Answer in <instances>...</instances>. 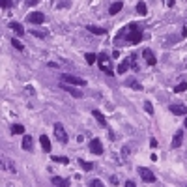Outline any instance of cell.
Masks as SVG:
<instances>
[{
	"mask_svg": "<svg viewBox=\"0 0 187 187\" xmlns=\"http://www.w3.org/2000/svg\"><path fill=\"white\" fill-rule=\"evenodd\" d=\"M122 38H125V41L129 43V45H137V43L142 41V32L139 30V26L135 23H131L116 36V39H122Z\"/></svg>",
	"mask_w": 187,
	"mask_h": 187,
	"instance_id": "1",
	"label": "cell"
},
{
	"mask_svg": "<svg viewBox=\"0 0 187 187\" xmlns=\"http://www.w3.org/2000/svg\"><path fill=\"white\" fill-rule=\"evenodd\" d=\"M97 65H99V69L101 71H105L109 77H114V69H112V60H111V56H109L107 52H99L97 54Z\"/></svg>",
	"mask_w": 187,
	"mask_h": 187,
	"instance_id": "2",
	"label": "cell"
},
{
	"mask_svg": "<svg viewBox=\"0 0 187 187\" xmlns=\"http://www.w3.org/2000/svg\"><path fill=\"white\" fill-rule=\"evenodd\" d=\"M62 82L69 86H86V81L77 75H62Z\"/></svg>",
	"mask_w": 187,
	"mask_h": 187,
	"instance_id": "3",
	"label": "cell"
},
{
	"mask_svg": "<svg viewBox=\"0 0 187 187\" xmlns=\"http://www.w3.org/2000/svg\"><path fill=\"white\" fill-rule=\"evenodd\" d=\"M26 21L30 25H43L45 23V15H43L41 12H32L26 15Z\"/></svg>",
	"mask_w": 187,
	"mask_h": 187,
	"instance_id": "4",
	"label": "cell"
},
{
	"mask_svg": "<svg viewBox=\"0 0 187 187\" xmlns=\"http://www.w3.org/2000/svg\"><path fill=\"white\" fill-rule=\"evenodd\" d=\"M54 137H56L62 144H65L68 142V133H65V129H64V125L60 124V122H56L54 124Z\"/></svg>",
	"mask_w": 187,
	"mask_h": 187,
	"instance_id": "5",
	"label": "cell"
},
{
	"mask_svg": "<svg viewBox=\"0 0 187 187\" xmlns=\"http://www.w3.org/2000/svg\"><path fill=\"white\" fill-rule=\"evenodd\" d=\"M88 148H90V152L94 153V155H101V153H103V144H101L99 139H92L90 144H88Z\"/></svg>",
	"mask_w": 187,
	"mask_h": 187,
	"instance_id": "6",
	"label": "cell"
},
{
	"mask_svg": "<svg viewBox=\"0 0 187 187\" xmlns=\"http://www.w3.org/2000/svg\"><path fill=\"white\" fill-rule=\"evenodd\" d=\"M139 174H140V178L142 180H144L146 183H153V182H155V174H153L150 169H144V167H140L139 169Z\"/></svg>",
	"mask_w": 187,
	"mask_h": 187,
	"instance_id": "7",
	"label": "cell"
},
{
	"mask_svg": "<svg viewBox=\"0 0 187 187\" xmlns=\"http://www.w3.org/2000/svg\"><path fill=\"white\" fill-rule=\"evenodd\" d=\"M142 58L146 60L148 65H155L157 64V58H155V54H153L152 49H144V51H142Z\"/></svg>",
	"mask_w": 187,
	"mask_h": 187,
	"instance_id": "8",
	"label": "cell"
},
{
	"mask_svg": "<svg viewBox=\"0 0 187 187\" xmlns=\"http://www.w3.org/2000/svg\"><path fill=\"white\" fill-rule=\"evenodd\" d=\"M170 112L176 114V116H185L187 114V107L180 105V103H174V105H170Z\"/></svg>",
	"mask_w": 187,
	"mask_h": 187,
	"instance_id": "9",
	"label": "cell"
},
{
	"mask_svg": "<svg viewBox=\"0 0 187 187\" xmlns=\"http://www.w3.org/2000/svg\"><path fill=\"white\" fill-rule=\"evenodd\" d=\"M60 88H62V90L64 92H68V94H71L73 97H77V99H79V97H82V92H79V90H77V88L75 86H69V84H60Z\"/></svg>",
	"mask_w": 187,
	"mask_h": 187,
	"instance_id": "10",
	"label": "cell"
},
{
	"mask_svg": "<svg viewBox=\"0 0 187 187\" xmlns=\"http://www.w3.org/2000/svg\"><path fill=\"white\" fill-rule=\"evenodd\" d=\"M23 150L25 152H32L34 150V139L30 135H23Z\"/></svg>",
	"mask_w": 187,
	"mask_h": 187,
	"instance_id": "11",
	"label": "cell"
},
{
	"mask_svg": "<svg viewBox=\"0 0 187 187\" xmlns=\"http://www.w3.org/2000/svg\"><path fill=\"white\" fill-rule=\"evenodd\" d=\"M86 30L90 32V34H94V36H105V34H107L105 28H101V26H94V25H88Z\"/></svg>",
	"mask_w": 187,
	"mask_h": 187,
	"instance_id": "12",
	"label": "cell"
},
{
	"mask_svg": "<svg viewBox=\"0 0 187 187\" xmlns=\"http://www.w3.org/2000/svg\"><path fill=\"white\" fill-rule=\"evenodd\" d=\"M39 144H41L43 152L51 153V140H49V137H47V135H39Z\"/></svg>",
	"mask_w": 187,
	"mask_h": 187,
	"instance_id": "13",
	"label": "cell"
},
{
	"mask_svg": "<svg viewBox=\"0 0 187 187\" xmlns=\"http://www.w3.org/2000/svg\"><path fill=\"white\" fill-rule=\"evenodd\" d=\"M122 8H124V2H122V0H118V2L111 4V8H109V15H116V13H120V12H122Z\"/></svg>",
	"mask_w": 187,
	"mask_h": 187,
	"instance_id": "14",
	"label": "cell"
},
{
	"mask_svg": "<svg viewBox=\"0 0 187 187\" xmlns=\"http://www.w3.org/2000/svg\"><path fill=\"white\" fill-rule=\"evenodd\" d=\"M9 30H13L17 36H23V34H25V26L21 25V23H15V21L9 23Z\"/></svg>",
	"mask_w": 187,
	"mask_h": 187,
	"instance_id": "15",
	"label": "cell"
},
{
	"mask_svg": "<svg viewBox=\"0 0 187 187\" xmlns=\"http://www.w3.org/2000/svg\"><path fill=\"white\" fill-rule=\"evenodd\" d=\"M52 185L54 187H69V182L68 180H64V178H60V176H52Z\"/></svg>",
	"mask_w": 187,
	"mask_h": 187,
	"instance_id": "16",
	"label": "cell"
},
{
	"mask_svg": "<svg viewBox=\"0 0 187 187\" xmlns=\"http://www.w3.org/2000/svg\"><path fill=\"white\" fill-rule=\"evenodd\" d=\"M183 142V131H176V135L172 139V148H180Z\"/></svg>",
	"mask_w": 187,
	"mask_h": 187,
	"instance_id": "17",
	"label": "cell"
},
{
	"mask_svg": "<svg viewBox=\"0 0 187 187\" xmlns=\"http://www.w3.org/2000/svg\"><path fill=\"white\" fill-rule=\"evenodd\" d=\"M125 86L133 88V90H137V92H140V90H142V84H140L137 79H127V81H125Z\"/></svg>",
	"mask_w": 187,
	"mask_h": 187,
	"instance_id": "18",
	"label": "cell"
},
{
	"mask_svg": "<svg viewBox=\"0 0 187 187\" xmlns=\"http://www.w3.org/2000/svg\"><path fill=\"white\" fill-rule=\"evenodd\" d=\"M92 114H94V118L97 120V124H99L101 127H105V125H107V120H105V116H103L99 111H92Z\"/></svg>",
	"mask_w": 187,
	"mask_h": 187,
	"instance_id": "19",
	"label": "cell"
},
{
	"mask_svg": "<svg viewBox=\"0 0 187 187\" xmlns=\"http://www.w3.org/2000/svg\"><path fill=\"white\" fill-rule=\"evenodd\" d=\"M9 131H12L13 135H25V125H21V124H13L12 127H9Z\"/></svg>",
	"mask_w": 187,
	"mask_h": 187,
	"instance_id": "20",
	"label": "cell"
},
{
	"mask_svg": "<svg viewBox=\"0 0 187 187\" xmlns=\"http://www.w3.org/2000/svg\"><path fill=\"white\" fill-rule=\"evenodd\" d=\"M127 69H129V60L125 58V60H124L122 64L118 65V69H116V73H118V75H124V73H125Z\"/></svg>",
	"mask_w": 187,
	"mask_h": 187,
	"instance_id": "21",
	"label": "cell"
},
{
	"mask_svg": "<svg viewBox=\"0 0 187 187\" xmlns=\"http://www.w3.org/2000/svg\"><path fill=\"white\" fill-rule=\"evenodd\" d=\"M137 13H139V15H146V13H148V6H146L144 2H139V4H137Z\"/></svg>",
	"mask_w": 187,
	"mask_h": 187,
	"instance_id": "22",
	"label": "cell"
},
{
	"mask_svg": "<svg viewBox=\"0 0 187 187\" xmlns=\"http://www.w3.org/2000/svg\"><path fill=\"white\" fill-rule=\"evenodd\" d=\"M79 165H81L82 170H92V169H94V165L88 163V161H84V159H79Z\"/></svg>",
	"mask_w": 187,
	"mask_h": 187,
	"instance_id": "23",
	"label": "cell"
},
{
	"mask_svg": "<svg viewBox=\"0 0 187 187\" xmlns=\"http://www.w3.org/2000/svg\"><path fill=\"white\" fill-rule=\"evenodd\" d=\"M127 60H129V65H131V68H133L135 71H139V64H137V56H135V54H131Z\"/></svg>",
	"mask_w": 187,
	"mask_h": 187,
	"instance_id": "24",
	"label": "cell"
},
{
	"mask_svg": "<svg viewBox=\"0 0 187 187\" xmlns=\"http://www.w3.org/2000/svg\"><path fill=\"white\" fill-rule=\"evenodd\" d=\"M84 58H86V62L90 64V65H94V64H95V60H97V54H94V52H88Z\"/></svg>",
	"mask_w": 187,
	"mask_h": 187,
	"instance_id": "25",
	"label": "cell"
},
{
	"mask_svg": "<svg viewBox=\"0 0 187 187\" xmlns=\"http://www.w3.org/2000/svg\"><path fill=\"white\" fill-rule=\"evenodd\" d=\"M187 90V82H180L178 86H174V94H182Z\"/></svg>",
	"mask_w": 187,
	"mask_h": 187,
	"instance_id": "26",
	"label": "cell"
},
{
	"mask_svg": "<svg viewBox=\"0 0 187 187\" xmlns=\"http://www.w3.org/2000/svg\"><path fill=\"white\" fill-rule=\"evenodd\" d=\"M12 45H13L17 51H25V45H23V43H21L17 38H13V39H12Z\"/></svg>",
	"mask_w": 187,
	"mask_h": 187,
	"instance_id": "27",
	"label": "cell"
},
{
	"mask_svg": "<svg viewBox=\"0 0 187 187\" xmlns=\"http://www.w3.org/2000/svg\"><path fill=\"white\" fill-rule=\"evenodd\" d=\"M52 161H54V163H65V165L69 163L68 157H62V155H52Z\"/></svg>",
	"mask_w": 187,
	"mask_h": 187,
	"instance_id": "28",
	"label": "cell"
},
{
	"mask_svg": "<svg viewBox=\"0 0 187 187\" xmlns=\"http://www.w3.org/2000/svg\"><path fill=\"white\" fill-rule=\"evenodd\" d=\"M90 187H105V183L101 180H92L90 182Z\"/></svg>",
	"mask_w": 187,
	"mask_h": 187,
	"instance_id": "29",
	"label": "cell"
},
{
	"mask_svg": "<svg viewBox=\"0 0 187 187\" xmlns=\"http://www.w3.org/2000/svg\"><path fill=\"white\" fill-rule=\"evenodd\" d=\"M0 8H4V9L12 8V0H0Z\"/></svg>",
	"mask_w": 187,
	"mask_h": 187,
	"instance_id": "30",
	"label": "cell"
},
{
	"mask_svg": "<svg viewBox=\"0 0 187 187\" xmlns=\"http://www.w3.org/2000/svg\"><path fill=\"white\" fill-rule=\"evenodd\" d=\"M144 111H146L148 114H153V107H152V103H150V101H146V103H144Z\"/></svg>",
	"mask_w": 187,
	"mask_h": 187,
	"instance_id": "31",
	"label": "cell"
},
{
	"mask_svg": "<svg viewBox=\"0 0 187 187\" xmlns=\"http://www.w3.org/2000/svg\"><path fill=\"white\" fill-rule=\"evenodd\" d=\"M32 34H34V36H39V38H45V36H47L45 32H39V30H32Z\"/></svg>",
	"mask_w": 187,
	"mask_h": 187,
	"instance_id": "32",
	"label": "cell"
},
{
	"mask_svg": "<svg viewBox=\"0 0 187 187\" xmlns=\"http://www.w3.org/2000/svg\"><path fill=\"white\" fill-rule=\"evenodd\" d=\"M111 183H112V185H118V183H120V180L116 178V176H112V178H111Z\"/></svg>",
	"mask_w": 187,
	"mask_h": 187,
	"instance_id": "33",
	"label": "cell"
},
{
	"mask_svg": "<svg viewBox=\"0 0 187 187\" xmlns=\"http://www.w3.org/2000/svg\"><path fill=\"white\" fill-rule=\"evenodd\" d=\"M150 146H152V148H157V140L152 139V140H150Z\"/></svg>",
	"mask_w": 187,
	"mask_h": 187,
	"instance_id": "34",
	"label": "cell"
},
{
	"mask_svg": "<svg viewBox=\"0 0 187 187\" xmlns=\"http://www.w3.org/2000/svg\"><path fill=\"white\" fill-rule=\"evenodd\" d=\"M125 187H137V185H135L133 182H131V180H129V182H125Z\"/></svg>",
	"mask_w": 187,
	"mask_h": 187,
	"instance_id": "35",
	"label": "cell"
},
{
	"mask_svg": "<svg viewBox=\"0 0 187 187\" xmlns=\"http://www.w3.org/2000/svg\"><path fill=\"white\" fill-rule=\"evenodd\" d=\"M167 4H169V6H172V4H174V0H167Z\"/></svg>",
	"mask_w": 187,
	"mask_h": 187,
	"instance_id": "36",
	"label": "cell"
},
{
	"mask_svg": "<svg viewBox=\"0 0 187 187\" xmlns=\"http://www.w3.org/2000/svg\"><path fill=\"white\" fill-rule=\"evenodd\" d=\"M185 127H187V118H185Z\"/></svg>",
	"mask_w": 187,
	"mask_h": 187,
	"instance_id": "37",
	"label": "cell"
}]
</instances>
